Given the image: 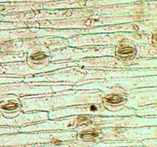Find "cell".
<instances>
[{
  "label": "cell",
  "instance_id": "cell-1",
  "mask_svg": "<svg viewBox=\"0 0 157 147\" xmlns=\"http://www.w3.org/2000/svg\"><path fill=\"white\" fill-rule=\"evenodd\" d=\"M76 130L32 132L0 135V147H15L45 143H62L76 139Z\"/></svg>",
  "mask_w": 157,
  "mask_h": 147
},
{
  "label": "cell",
  "instance_id": "cell-2",
  "mask_svg": "<svg viewBox=\"0 0 157 147\" xmlns=\"http://www.w3.org/2000/svg\"><path fill=\"white\" fill-rule=\"evenodd\" d=\"M101 142H139L156 138V126L141 127H107L101 129Z\"/></svg>",
  "mask_w": 157,
  "mask_h": 147
},
{
  "label": "cell",
  "instance_id": "cell-3",
  "mask_svg": "<svg viewBox=\"0 0 157 147\" xmlns=\"http://www.w3.org/2000/svg\"><path fill=\"white\" fill-rule=\"evenodd\" d=\"M48 119L47 113H35V114L22 115L18 116L15 119L13 118H8L3 116L0 113V126H21L29 125V123L43 121Z\"/></svg>",
  "mask_w": 157,
  "mask_h": 147
},
{
  "label": "cell",
  "instance_id": "cell-4",
  "mask_svg": "<svg viewBox=\"0 0 157 147\" xmlns=\"http://www.w3.org/2000/svg\"><path fill=\"white\" fill-rule=\"evenodd\" d=\"M15 147H77L75 141L69 142H62V143H45V144H35V145H24V146Z\"/></svg>",
  "mask_w": 157,
  "mask_h": 147
},
{
  "label": "cell",
  "instance_id": "cell-5",
  "mask_svg": "<svg viewBox=\"0 0 157 147\" xmlns=\"http://www.w3.org/2000/svg\"><path fill=\"white\" fill-rule=\"evenodd\" d=\"M20 132V129L14 126H0V135L15 133Z\"/></svg>",
  "mask_w": 157,
  "mask_h": 147
},
{
  "label": "cell",
  "instance_id": "cell-6",
  "mask_svg": "<svg viewBox=\"0 0 157 147\" xmlns=\"http://www.w3.org/2000/svg\"><path fill=\"white\" fill-rule=\"evenodd\" d=\"M123 100V98L119 96H114L113 97H111L110 99H109V102L111 103V104H118V103H121Z\"/></svg>",
  "mask_w": 157,
  "mask_h": 147
},
{
  "label": "cell",
  "instance_id": "cell-7",
  "mask_svg": "<svg viewBox=\"0 0 157 147\" xmlns=\"http://www.w3.org/2000/svg\"><path fill=\"white\" fill-rule=\"evenodd\" d=\"M6 60H7V56L0 53V63L2 61H6Z\"/></svg>",
  "mask_w": 157,
  "mask_h": 147
},
{
  "label": "cell",
  "instance_id": "cell-8",
  "mask_svg": "<svg viewBox=\"0 0 157 147\" xmlns=\"http://www.w3.org/2000/svg\"><path fill=\"white\" fill-rule=\"evenodd\" d=\"M124 147H144V146H140V145H133V146H124Z\"/></svg>",
  "mask_w": 157,
  "mask_h": 147
}]
</instances>
